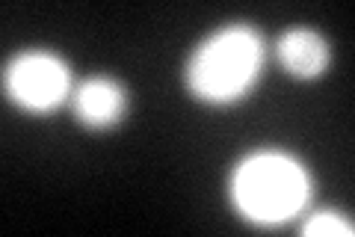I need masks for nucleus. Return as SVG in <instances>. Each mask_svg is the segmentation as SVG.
<instances>
[{
  "label": "nucleus",
  "mask_w": 355,
  "mask_h": 237,
  "mask_svg": "<svg viewBox=\"0 0 355 237\" xmlns=\"http://www.w3.org/2000/svg\"><path fill=\"white\" fill-rule=\"evenodd\" d=\"M311 181L293 157L258 152L246 157L231 175V199L249 222L275 225L305 208Z\"/></svg>",
  "instance_id": "nucleus-1"
},
{
  "label": "nucleus",
  "mask_w": 355,
  "mask_h": 237,
  "mask_svg": "<svg viewBox=\"0 0 355 237\" xmlns=\"http://www.w3.org/2000/svg\"><path fill=\"white\" fill-rule=\"evenodd\" d=\"M263 63L261 36L246 24H231L214 33L196 51L187 69L193 95L210 104H228L252 89Z\"/></svg>",
  "instance_id": "nucleus-2"
},
{
  "label": "nucleus",
  "mask_w": 355,
  "mask_h": 237,
  "mask_svg": "<svg viewBox=\"0 0 355 237\" xmlns=\"http://www.w3.org/2000/svg\"><path fill=\"white\" fill-rule=\"evenodd\" d=\"M71 86V74L51 51H24L6 69L9 98L30 113H48L60 107Z\"/></svg>",
  "instance_id": "nucleus-3"
},
{
  "label": "nucleus",
  "mask_w": 355,
  "mask_h": 237,
  "mask_svg": "<svg viewBox=\"0 0 355 237\" xmlns=\"http://www.w3.org/2000/svg\"><path fill=\"white\" fill-rule=\"evenodd\" d=\"M74 113L89 128H110L128 113V95L113 77H89L74 92Z\"/></svg>",
  "instance_id": "nucleus-4"
},
{
  "label": "nucleus",
  "mask_w": 355,
  "mask_h": 237,
  "mask_svg": "<svg viewBox=\"0 0 355 237\" xmlns=\"http://www.w3.org/2000/svg\"><path fill=\"white\" fill-rule=\"evenodd\" d=\"M275 56H279L282 69L287 74L299 77V81H311L320 77L329 65V44L311 27H293L275 44Z\"/></svg>",
  "instance_id": "nucleus-5"
},
{
  "label": "nucleus",
  "mask_w": 355,
  "mask_h": 237,
  "mask_svg": "<svg viewBox=\"0 0 355 237\" xmlns=\"http://www.w3.org/2000/svg\"><path fill=\"white\" fill-rule=\"evenodd\" d=\"M302 234L305 237H349L352 234V222H347L343 217H338V213L331 211H323V213H314L305 225H302Z\"/></svg>",
  "instance_id": "nucleus-6"
}]
</instances>
